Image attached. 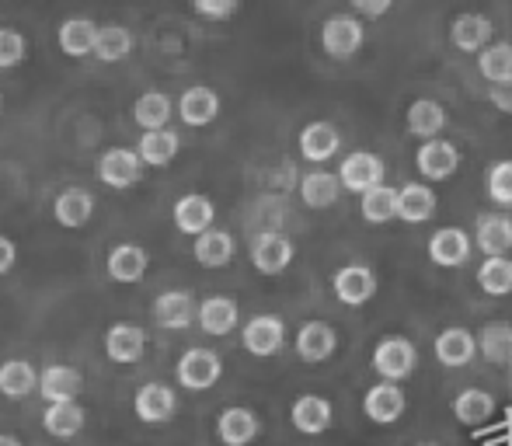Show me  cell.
Here are the masks:
<instances>
[{"label": "cell", "mask_w": 512, "mask_h": 446, "mask_svg": "<svg viewBox=\"0 0 512 446\" xmlns=\"http://www.w3.org/2000/svg\"><path fill=\"white\" fill-rule=\"evenodd\" d=\"M91 213H95V196H91L88 189H77V185L63 189L53 203L56 223H63V227H70V230L84 227V223L91 220Z\"/></svg>", "instance_id": "4316f807"}, {"label": "cell", "mask_w": 512, "mask_h": 446, "mask_svg": "<svg viewBox=\"0 0 512 446\" xmlns=\"http://www.w3.org/2000/svg\"><path fill=\"white\" fill-rule=\"evenodd\" d=\"M436 217V192L422 182H408L398 189V220L405 223H425Z\"/></svg>", "instance_id": "f546056e"}, {"label": "cell", "mask_w": 512, "mask_h": 446, "mask_svg": "<svg viewBox=\"0 0 512 446\" xmlns=\"http://www.w3.org/2000/svg\"><path fill=\"white\" fill-rule=\"evenodd\" d=\"M147 265H150V255L140 248V244H115V248L108 251L105 269H108V279L129 286V283H140Z\"/></svg>", "instance_id": "d6986e66"}, {"label": "cell", "mask_w": 512, "mask_h": 446, "mask_svg": "<svg viewBox=\"0 0 512 446\" xmlns=\"http://www.w3.org/2000/svg\"><path fill=\"white\" fill-rule=\"evenodd\" d=\"M237 7H241L237 0H196V4H192V11H196L199 18L223 21V18H234Z\"/></svg>", "instance_id": "f6af8a7d"}, {"label": "cell", "mask_w": 512, "mask_h": 446, "mask_svg": "<svg viewBox=\"0 0 512 446\" xmlns=\"http://www.w3.org/2000/svg\"><path fill=\"white\" fill-rule=\"evenodd\" d=\"M0 446H25L18 440V436H11V433H0Z\"/></svg>", "instance_id": "681fc988"}, {"label": "cell", "mask_w": 512, "mask_h": 446, "mask_svg": "<svg viewBox=\"0 0 512 446\" xmlns=\"http://www.w3.org/2000/svg\"><path fill=\"white\" fill-rule=\"evenodd\" d=\"M488 102H492L499 112H509L512 115V81L492 84V88H488Z\"/></svg>", "instance_id": "bcb514c9"}, {"label": "cell", "mask_w": 512, "mask_h": 446, "mask_svg": "<svg viewBox=\"0 0 512 446\" xmlns=\"http://www.w3.org/2000/svg\"><path fill=\"white\" fill-rule=\"evenodd\" d=\"M133 53V32L119 21H108V25H98L95 32V49L91 56H98L102 63H119Z\"/></svg>", "instance_id": "4dcf8cb0"}, {"label": "cell", "mask_w": 512, "mask_h": 446, "mask_svg": "<svg viewBox=\"0 0 512 446\" xmlns=\"http://www.w3.org/2000/svg\"><path fill=\"white\" fill-rule=\"evenodd\" d=\"M178 115H182L185 126H209L220 115V95L213 88H206V84H196V88H189L178 98Z\"/></svg>", "instance_id": "d4e9b609"}, {"label": "cell", "mask_w": 512, "mask_h": 446, "mask_svg": "<svg viewBox=\"0 0 512 446\" xmlns=\"http://www.w3.org/2000/svg\"><path fill=\"white\" fill-rule=\"evenodd\" d=\"M147 349V332L140 325H129V321H119L105 332V352L112 363H136Z\"/></svg>", "instance_id": "ffe728a7"}, {"label": "cell", "mask_w": 512, "mask_h": 446, "mask_svg": "<svg viewBox=\"0 0 512 446\" xmlns=\"http://www.w3.org/2000/svg\"><path fill=\"white\" fill-rule=\"evenodd\" d=\"M338 349V335L328 321H307L297 332V356L304 363H324Z\"/></svg>", "instance_id": "7402d4cb"}, {"label": "cell", "mask_w": 512, "mask_h": 446, "mask_svg": "<svg viewBox=\"0 0 512 446\" xmlns=\"http://www.w3.org/2000/svg\"><path fill=\"white\" fill-rule=\"evenodd\" d=\"M98 178H102L108 189H133L143 178V164H140V157H136V150H126V147L105 150L102 161H98Z\"/></svg>", "instance_id": "9c48e42d"}, {"label": "cell", "mask_w": 512, "mask_h": 446, "mask_svg": "<svg viewBox=\"0 0 512 446\" xmlns=\"http://www.w3.org/2000/svg\"><path fill=\"white\" fill-rule=\"evenodd\" d=\"M39 387V373L28 359H7L0 363V394L4 398H25Z\"/></svg>", "instance_id": "8d00e7d4"}, {"label": "cell", "mask_w": 512, "mask_h": 446, "mask_svg": "<svg viewBox=\"0 0 512 446\" xmlns=\"http://www.w3.org/2000/svg\"><path fill=\"white\" fill-rule=\"evenodd\" d=\"M133 408H136V419L140 422H147V426H161V422H168L171 415L178 412V398L168 384H157L154 380V384H143L140 391H136Z\"/></svg>", "instance_id": "7c38bea8"}, {"label": "cell", "mask_w": 512, "mask_h": 446, "mask_svg": "<svg viewBox=\"0 0 512 446\" xmlns=\"http://www.w3.org/2000/svg\"><path fill=\"white\" fill-rule=\"evenodd\" d=\"M321 46L335 60H352L363 49V21L352 14H335L321 25Z\"/></svg>", "instance_id": "3957f363"}, {"label": "cell", "mask_w": 512, "mask_h": 446, "mask_svg": "<svg viewBox=\"0 0 512 446\" xmlns=\"http://www.w3.org/2000/svg\"><path fill=\"white\" fill-rule=\"evenodd\" d=\"M338 147H342V136H338V129L331 122H310V126H304V133H300V154L310 164L331 161L338 154Z\"/></svg>", "instance_id": "484cf974"}, {"label": "cell", "mask_w": 512, "mask_h": 446, "mask_svg": "<svg viewBox=\"0 0 512 446\" xmlns=\"http://www.w3.org/2000/svg\"><path fill=\"white\" fill-rule=\"evenodd\" d=\"M509 377H512V363H509Z\"/></svg>", "instance_id": "816d5d0a"}, {"label": "cell", "mask_w": 512, "mask_h": 446, "mask_svg": "<svg viewBox=\"0 0 512 446\" xmlns=\"http://www.w3.org/2000/svg\"><path fill=\"white\" fill-rule=\"evenodd\" d=\"M418 366V349L408 338H384V342L373 349V370L384 377V384H398L415 373Z\"/></svg>", "instance_id": "6da1fadb"}, {"label": "cell", "mask_w": 512, "mask_h": 446, "mask_svg": "<svg viewBox=\"0 0 512 446\" xmlns=\"http://www.w3.org/2000/svg\"><path fill=\"white\" fill-rule=\"evenodd\" d=\"M495 412V398L488 391H478V387H467L453 398V415H457L460 426H485Z\"/></svg>", "instance_id": "e575fe53"}, {"label": "cell", "mask_w": 512, "mask_h": 446, "mask_svg": "<svg viewBox=\"0 0 512 446\" xmlns=\"http://www.w3.org/2000/svg\"><path fill=\"white\" fill-rule=\"evenodd\" d=\"M241 342H244V349H248L251 356H262V359L276 356V352L286 345L283 318H276V314H255V318L244 325Z\"/></svg>", "instance_id": "52a82bcc"}, {"label": "cell", "mask_w": 512, "mask_h": 446, "mask_svg": "<svg viewBox=\"0 0 512 446\" xmlns=\"http://www.w3.org/2000/svg\"><path fill=\"white\" fill-rule=\"evenodd\" d=\"M98 25L91 18H67L60 25V49L67 56H88L95 49Z\"/></svg>", "instance_id": "f35d334b"}, {"label": "cell", "mask_w": 512, "mask_h": 446, "mask_svg": "<svg viewBox=\"0 0 512 446\" xmlns=\"http://www.w3.org/2000/svg\"><path fill=\"white\" fill-rule=\"evenodd\" d=\"M478 70L488 84L512 81V42H492L478 53Z\"/></svg>", "instance_id": "ab89813d"}, {"label": "cell", "mask_w": 512, "mask_h": 446, "mask_svg": "<svg viewBox=\"0 0 512 446\" xmlns=\"http://www.w3.org/2000/svg\"><path fill=\"white\" fill-rule=\"evenodd\" d=\"M35 391L42 394V398L49 401V405H63V401H77L84 394V377L81 370H74V366H46V370L39 373V387Z\"/></svg>", "instance_id": "8fae6325"}, {"label": "cell", "mask_w": 512, "mask_h": 446, "mask_svg": "<svg viewBox=\"0 0 512 446\" xmlns=\"http://www.w3.org/2000/svg\"><path fill=\"white\" fill-rule=\"evenodd\" d=\"M474 356H478V342H474V332H467V328H460V325L439 332V338H436V359L443 366H450V370H460V366H467Z\"/></svg>", "instance_id": "44dd1931"}, {"label": "cell", "mask_w": 512, "mask_h": 446, "mask_svg": "<svg viewBox=\"0 0 512 446\" xmlns=\"http://www.w3.org/2000/svg\"><path fill=\"white\" fill-rule=\"evenodd\" d=\"M429 258L439 269H457L471 258V237L460 227H443L429 237Z\"/></svg>", "instance_id": "e0dca14e"}, {"label": "cell", "mask_w": 512, "mask_h": 446, "mask_svg": "<svg viewBox=\"0 0 512 446\" xmlns=\"http://www.w3.org/2000/svg\"><path fill=\"white\" fill-rule=\"evenodd\" d=\"M14 262H18V248H14L11 237L0 234V276H7L14 269Z\"/></svg>", "instance_id": "7dc6e473"}, {"label": "cell", "mask_w": 512, "mask_h": 446, "mask_svg": "<svg viewBox=\"0 0 512 446\" xmlns=\"http://www.w3.org/2000/svg\"><path fill=\"white\" fill-rule=\"evenodd\" d=\"M258 433H262V422L251 408H223L220 419H216V436H220L223 446H248L258 440Z\"/></svg>", "instance_id": "5bb4252c"}, {"label": "cell", "mask_w": 512, "mask_h": 446, "mask_svg": "<svg viewBox=\"0 0 512 446\" xmlns=\"http://www.w3.org/2000/svg\"><path fill=\"white\" fill-rule=\"evenodd\" d=\"M387 11H391V0H380V4L356 0V4H352V18H356V14H363V18H380V14H387Z\"/></svg>", "instance_id": "c3c4849f"}, {"label": "cell", "mask_w": 512, "mask_h": 446, "mask_svg": "<svg viewBox=\"0 0 512 446\" xmlns=\"http://www.w3.org/2000/svg\"><path fill=\"white\" fill-rule=\"evenodd\" d=\"M178 147H182V140H178L175 129H154V133L140 136L136 157H140V164H150V168H164V164H171L178 157Z\"/></svg>", "instance_id": "f1b7e54d"}, {"label": "cell", "mask_w": 512, "mask_h": 446, "mask_svg": "<svg viewBox=\"0 0 512 446\" xmlns=\"http://www.w3.org/2000/svg\"><path fill=\"white\" fill-rule=\"evenodd\" d=\"M331 415H335V412H331V401L321 398V394H304V398H297V401H293V408H290L293 426H297V433H304V436L328 433Z\"/></svg>", "instance_id": "ac0fdd59"}, {"label": "cell", "mask_w": 512, "mask_h": 446, "mask_svg": "<svg viewBox=\"0 0 512 446\" xmlns=\"http://www.w3.org/2000/svg\"><path fill=\"white\" fill-rule=\"evenodd\" d=\"M338 185L349 192H370L384 185V161L370 150H352L342 164H338Z\"/></svg>", "instance_id": "277c9868"}, {"label": "cell", "mask_w": 512, "mask_h": 446, "mask_svg": "<svg viewBox=\"0 0 512 446\" xmlns=\"http://www.w3.org/2000/svg\"><path fill=\"white\" fill-rule=\"evenodd\" d=\"M446 129V112L439 102H432V98H418V102H411L408 109V133L411 136H422V140H436L439 133Z\"/></svg>", "instance_id": "d590c367"}, {"label": "cell", "mask_w": 512, "mask_h": 446, "mask_svg": "<svg viewBox=\"0 0 512 446\" xmlns=\"http://www.w3.org/2000/svg\"><path fill=\"white\" fill-rule=\"evenodd\" d=\"M415 164H418V171H422V178H429V182H446V178H453V171L460 168V150L446 140H425L415 154Z\"/></svg>", "instance_id": "4fadbf2b"}, {"label": "cell", "mask_w": 512, "mask_h": 446, "mask_svg": "<svg viewBox=\"0 0 512 446\" xmlns=\"http://www.w3.org/2000/svg\"><path fill=\"white\" fill-rule=\"evenodd\" d=\"M88 426V412L81 408V401H63V405H49L42 415V429L56 440H74Z\"/></svg>", "instance_id": "cb8c5ba5"}, {"label": "cell", "mask_w": 512, "mask_h": 446, "mask_svg": "<svg viewBox=\"0 0 512 446\" xmlns=\"http://www.w3.org/2000/svg\"><path fill=\"white\" fill-rule=\"evenodd\" d=\"M213 217H216V206L206 196H199V192H189V196H182L175 203V227L189 237L206 234L213 227Z\"/></svg>", "instance_id": "603a6c76"}, {"label": "cell", "mask_w": 512, "mask_h": 446, "mask_svg": "<svg viewBox=\"0 0 512 446\" xmlns=\"http://www.w3.org/2000/svg\"><path fill=\"white\" fill-rule=\"evenodd\" d=\"M28 46H25V35L18 28H0V70H11L25 60Z\"/></svg>", "instance_id": "ee69618b"}, {"label": "cell", "mask_w": 512, "mask_h": 446, "mask_svg": "<svg viewBox=\"0 0 512 446\" xmlns=\"http://www.w3.org/2000/svg\"><path fill=\"white\" fill-rule=\"evenodd\" d=\"M377 272L370 269V265H345V269L335 272V279H331V290H335V297L342 300L345 307H363L370 304L373 297H377Z\"/></svg>", "instance_id": "8992f818"}, {"label": "cell", "mask_w": 512, "mask_h": 446, "mask_svg": "<svg viewBox=\"0 0 512 446\" xmlns=\"http://www.w3.org/2000/svg\"><path fill=\"white\" fill-rule=\"evenodd\" d=\"M237 300L230 297H206L196 311V321L206 335H230L237 328Z\"/></svg>", "instance_id": "83f0119b"}, {"label": "cell", "mask_w": 512, "mask_h": 446, "mask_svg": "<svg viewBox=\"0 0 512 446\" xmlns=\"http://www.w3.org/2000/svg\"><path fill=\"white\" fill-rule=\"evenodd\" d=\"M405 408H408V398H405V391H401L398 384H373L370 391H366V398H363V412H366V419H373L377 426H394V422L405 415Z\"/></svg>", "instance_id": "30bf717a"}, {"label": "cell", "mask_w": 512, "mask_h": 446, "mask_svg": "<svg viewBox=\"0 0 512 446\" xmlns=\"http://www.w3.org/2000/svg\"><path fill=\"white\" fill-rule=\"evenodd\" d=\"M474 342H478V352L488 359V363H495V366L512 363V325L509 321H488V325L474 335Z\"/></svg>", "instance_id": "1f68e13d"}, {"label": "cell", "mask_w": 512, "mask_h": 446, "mask_svg": "<svg viewBox=\"0 0 512 446\" xmlns=\"http://www.w3.org/2000/svg\"><path fill=\"white\" fill-rule=\"evenodd\" d=\"M338 196H342V185L331 171H310V175L300 178V199L310 210H328V206L338 203Z\"/></svg>", "instance_id": "836d02e7"}, {"label": "cell", "mask_w": 512, "mask_h": 446, "mask_svg": "<svg viewBox=\"0 0 512 446\" xmlns=\"http://www.w3.org/2000/svg\"><path fill=\"white\" fill-rule=\"evenodd\" d=\"M418 446H436V443H418Z\"/></svg>", "instance_id": "f907efd6"}, {"label": "cell", "mask_w": 512, "mask_h": 446, "mask_svg": "<svg viewBox=\"0 0 512 446\" xmlns=\"http://www.w3.org/2000/svg\"><path fill=\"white\" fill-rule=\"evenodd\" d=\"M359 210H363L366 223L394 220V217H398V189H394V185H377V189L363 192V203H359Z\"/></svg>", "instance_id": "b9f144b4"}, {"label": "cell", "mask_w": 512, "mask_h": 446, "mask_svg": "<svg viewBox=\"0 0 512 446\" xmlns=\"http://www.w3.org/2000/svg\"><path fill=\"white\" fill-rule=\"evenodd\" d=\"M133 119L143 133H154V129H168L171 119V98L161 95V91H143L133 105Z\"/></svg>", "instance_id": "74e56055"}, {"label": "cell", "mask_w": 512, "mask_h": 446, "mask_svg": "<svg viewBox=\"0 0 512 446\" xmlns=\"http://www.w3.org/2000/svg\"><path fill=\"white\" fill-rule=\"evenodd\" d=\"M492 32H495L492 18H485V14H478V11H464L453 18L450 42L460 53H481V49L492 42Z\"/></svg>", "instance_id": "9a60e30c"}, {"label": "cell", "mask_w": 512, "mask_h": 446, "mask_svg": "<svg viewBox=\"0 0 512 446\" xmlns=\"http://www.w3.org/2000/svg\"><path fill=\"white\" fill-rule=\"evenodd\" d=\"M485 189L492 196V203L499 206H512V161H495L485 175Z\"/></svg>", "instance_id": "7bdbcfd3"}, {"label": "cell", "mask_w": 512, "mask_h": 446, "mask_svg": "<svg viewBox=\"0 0 512 446\" xmlns=\"http://www.w3.org/2000/svg\"><path fill=\"white\" fill-rule=\"evenodd\" d=\"M478 286L488 297H509L512 293V258H485L478 269Z\"/></svg>", "instance_id": "60d3db41"}, {"label": "cell", "mask_w": 512, "mask_h": 446, "mask_svg": "<svg viewBox=\"0 0 512 446\" xmlns=\"http://www.w3.org/2000/svg\"><path fill=\"white\" fill-rule=\"evenodd\" d=\"M220 377H223V359L213 349L196 345V349H185L182 359H178V384L185 391H209Z\"/></svg>", "instance_id": "7a4b0ae2"}, {"label": "cell", "mask_w": 512, "mask_h": 446, "mask_svg": "<svg viewBox=\"0 0 512 446\" xmlns=\"http://www.w3.org/2000/svg\"><path fill=\"white\" fill-rule=\"evenodd\" d=\"M474 244L485 251V258H502L512 251V217L506 213H481L474 227Z\"/></svg>", "instance_id": "2e32d148"}, {"label": "cell", "mask_w": 512, "mask_h": 446, "mask_svg": "<svg viewBox=\"0 0 512 446\" xmlns=\"http://www.w3.org/2000/svg\"><path fill=\"white\" fill-rule=\"evenodd\" d=\"M192 255H196V262L203 265V269H223V265H230V258H234V237H230L227 230L209 227L206 234L196 237Z\"/></svg>", "instance_id": "d6a6232c"}, {"label": "cell", "mask_w": 512, "mask_h": 446, "mask_svg": "<svg viewBox=\"0 0 512 446\" xmlns=\"http://www.w3.org/2000/svg\"><path fill=\"white\" fill-rule=\"evenodd\" d=\"M196 311H199V304L189 290H164L161 297L154 300V307H150L154 321L161 328H168V332H182V328H189L192 321H196Z\"/></svg>", "instance_id": "ba28073f"}, {"label": "cell", "mask_w": 512, "mask_h": 446, "mask_svg": "<svg viewBox=\"0 0 512 446\" xmlns=\"http://www.w3.org/2000/svg\"><path fill=\"white\" fill-rule=\"evenodd\" d=\"M293 262V241L279 230H262V234L251 241V265H255L262 276H279Z\"/></svg>", "instance_id": "5b68a950"}]
</instances>
